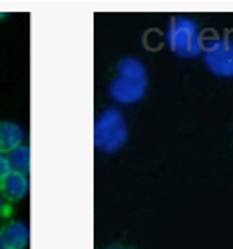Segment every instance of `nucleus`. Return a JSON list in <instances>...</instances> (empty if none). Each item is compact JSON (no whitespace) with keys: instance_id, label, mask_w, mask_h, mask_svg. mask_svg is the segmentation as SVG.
I'll return each mask as SVG.
<instances>
[{"instance_id":"13","label":"nucleus","mask_w":233,"mask_h":249,"mask_svg":"<svg viewBox=\"0 0 233 249\" xmlns=\"http://www.w3.org/2000/svg\"><path fill=\"white\" fill-rule=\"evenodd\" d=\"M0 247H2V239H0Z\"/></svg>"},{"instance_id":"8","label":"nucleus","mask_w":233,"mask_h":249,"mask_svg":"<svg viewBox=\"0 0 233 249\" xmlns=\"http://www.w3.org/2000/svg\"><path fill=\"white\" fill-rule=\"evenodd\" d=\"M6 156H8L10 170L20 172V174H28V170H30V148L26 143H20L18 148L10 150Z\"/></svg>"},{"instance_id":"11","label":"nucleus","mask_w":233,"mask_h":249,"mask_svg":"<svg viewBox=\"0 0 233 249\" xmlns=\"http://www.w3.org/2000/svg\"><path fill=\"white\" fill-rule=\"evenodd\" d=\"M0 249H12V247H6V245H2V247H0Z\"/></svg>"},{"instance_id":"2","label":"nucleus","mask_w":233,"mask_h":249,"mask_svg":"<svg viewBox=\"0 0 233 249\" xmlns=\"http://www.w3.org/2000/svg\"><path fill=\"white\" fill-rule=\"evenodd\" d=\"M128 122L116 108L104 110L94 126V146L104 154H116L128 143Z\"/></svg>"},{"instance_id":"6","label":"nucleus","mask_w":233,"mask_h":249,"mask_svg":"<svg viewBox=\"0 0 233 249\" xmlns=\"http://www.w3.org/2000/svg\"><path fill=\"white\" fill-rule=\"evenodd\" d=\"M0 239L2 245L12 249H26L30 241V230L22 221H8L2 230H0Z\"/></svg>"},{"instance_id":"10","label":"nucleus","mask_w":233,"mask_h":249,"mask_svg":"<svg viewBox=\"0 0 233 249\" xmlns=\"http://www.w3.org/2000/svg\"><path fill=\"white\" fill-rule=\"evenodd\" d=\"M4 207H6V199L2 197V194H0V215L4 213Z\"/></svg>"},{"instance_id":"4","label":"nucleus","mask_w":233,"mask_h":249,"mask_svg":"<svg viewBox=\"0 0 233 249\" xmlns=\"http://www.w3.org/2000/svg\"><path fill=\"white\" fill-rule=\"evenodd\" d=\"M203 64L217 78H233V38H214L203 44Z\"/></svg>"},{"instance_id":"12","label":"nucleus","mask_w":233,"mask_h":249,"mask_svg":"<svg viewBox=\"0 0 233 249\" xmlns=\"http://www.w3.org/2000/svg\"><path fill=\"white\" fill-rule=\"evenodd\" d=\"M112 249H124V247H112Z\"/></svg>"},{"instance_id":"9","label":"nucleus","mask_w":233,"mask_h":249,"mask_svg":"<svg viewBox=\"0 0 233 249\" xmlns=\"http://www.w3.org/2000/svg\"><path fill=\"white\" fill-rule=\"evenodd\" d=\"M10 174V163H8V156L4 152H0V181Z\"/></svg>"},{"instance_id":"5","label":"nucleus","mask_w":233,"mask_h":249,"mask_svg":"<svg viewBox=\"0 0 233 249\" xmlns=\"http://www.w3.org/2000/svg\"><path fill=\"white\" fill-rule=\"evenodd\" d=\"M28 190H30V183H28V178L26 174H20V172H14L10 170V174L0 181V194L6 201H20L28 196Z\"/></svg>"},{"instance_id":"3","label":"nucleus","mask_w":233,"mask_h":249,"mask_svg":"<svg viewBox=\"0 0 233 249\" xmlns=\"http://www.w3.org/2000/svg\"><path fill=\"white\" fill-rule=\"evenodd\" d=\"M165 42L169 50L179 58H196L203 50V40L197 22L185 16L172 20L165 32Z\"/></svg>"},{"instance_id":"1","label":"nucleus","mask_w":233,"mask_h":249,"mask_svg":"<svg viewBox=\"0 0 233 249\" xmlns=\"http://www.w3.org/2000/svg\"><path fill=\"white\" fill-rule=\"evenodd\" d=\"M147 92V72L142 60L124 58L120 60L116 78L110 82V96L118 104H138Z\"/></svg>"},{"instance_id":"7","label":"nucleus","mask_w":233,"mask_h":249,"mask_svg":"<svg viewBox=\"0 0 233 249\" xmlns=\"http://www.w3.org/2000/svg\"><path fill=\"white\" fill-rule=\"evenodd\" d=\"M20 143H24V130L14 122H0V152L8 154Z\"/></svg>"}]
</instances>
